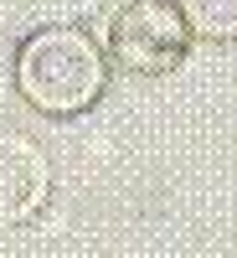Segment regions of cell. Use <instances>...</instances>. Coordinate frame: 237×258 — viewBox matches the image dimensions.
I'll return each instance as SVG.
<instances>
[{"mask_svg": "<svg viewBox=\"0 0 237 258\" xmlns=\"http://www.w3.org/2000/svg\"><path fill=\"white\" fill-rule=\"evenodd\" d=\"M21 93L47 114H77L103 93V57L77 26H47L26 36L16 62Z\"/></svg>", "mask_w": 237, "mask_h": 258, "instance_id": "obj_1", "label": "cell"}, {"mask_svg": "<svg viewBox=\"0 0 237 258\" xmlns=\"http://www.w3.org/2000/svg\"><path fill=\"white\" fill-rule=\"evenodd\" d=\"M114 52L139 73H165L186 52V16L170 0H129L114 16Z\"/></svg>", "mask_w": 237, "mask_h": 258, "instance_id": "obj_2", "label": "cell"}, {"mask_svg": "<svg viewBox=\"0 0 237 258\" xmlns=\"http://www.w3.org/2000/svg\"><path fill=\"white\" fill-rule=\"evenodd\" d=\"M47 186H52V165L41 155V145L0 129V227L26 222L47 202Z\"/></svg>", "mask_w": 237, "mask_h": 258, "instance_id": "obj_3", "label": "cell"}, {"mask_svg": "<svg viewBox=\"0 0 237 258\" xmlns=\"http://www.w3.org/2000/svg\"><path fill=\"white\" fill-rule=\"evenodd\" d=\"M181 16L191 31H201L211 41L237 36V0H181Z\"/></svg>", "mask_w": 237, "mask_h": 258, "instance_id": "obj_4", "label": "cell"}]
</instances>
